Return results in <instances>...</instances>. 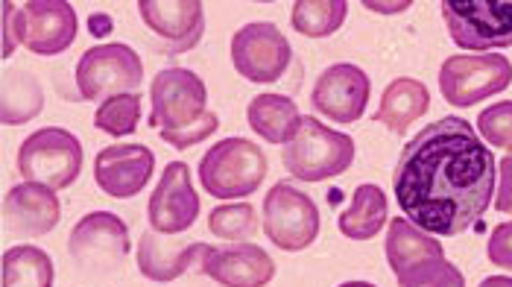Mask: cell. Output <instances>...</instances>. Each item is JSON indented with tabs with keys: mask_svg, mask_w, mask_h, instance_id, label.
Instances as JSON below:
<instances>
[{
	"mask_svg": "<svg viewBox=\"0 0 512 287\" xmlns=\"http://www.w3.org/2000/svg\"><path fill=\"white\" fill-rule=\"evenodd\" d=\"M480 287H512L510 276H489V279H483Z\"/></svg>",
	"mask_w": 512,
	"mask_h": 287,
	"instance_id": "35",
	"label": "cell"
},
{
	"mask_svg": "<svg viewBox=\"0 0 512 287\" xmlns=\"http://www.w3.org/2000/svg\"><path fill=\"white\" fill-rule=\"evenodd\" d=\"M62 205L53 188H44L36 182L15 185L3 197V229L27 238L47 235L59 226Z\"/></svg>",
	"mask_w": 512,
	"mask_h": 287,
	"instance_id": "18",
	"label": "cell"
},
{
	"mask_svg": "<svg viewBox=\"0 0 512 287\" xmlns=\"http://www.w3.org/2000/svg\"><path fill=\"white\" fill-rule=\"evenodd\" d=\"M144 80L141 56L129 44H97L82 53L77 65V91L82 100H112L118 94H138Z\"/></svg>",
	"mask_w": 512,
	"mask_h": 287,
	"instance_id": "8",
	"label": "cell"
},
{
	"mask_svg": "<svg viewBox=\"0 0 512 287\" xmlns=\"http://www.w3.org/2000/svg\"><path fill=\"white\" fill-rule=\"evenodd\" d=\"M77 39V12L68 0H30L3 3V59L15 44L36 56H59Z\"/></svg>",
	"mask_w": 512,
	"mask_h": 287,
	"instance_id": "2",
	"label": "cell"
},
{
	"mask_svg": "<svg viewBox=\"0 0 512 287\" xmlns=\"http://www.w3.org/2000/svg\"><path fill=\"white\" fill-rule=\"evenodd\" d=\"M208 229L214 238L220 241H229V244H240V241H249L255 232H258V217H255V208L249 203H229L214 208L208 214Z\"/></svg>",
	"mask_w": 512,
	"mask_h": 287,
	"instance_id": "27",
	"label": "cell"
},
{
	"mask_svg": "<svg viewBox=\"0 0 512 287\" xmlns=\"http://www.w3.org/2000/svg\"><path fill=\"white\" fill-rule=\"evenodd\" d=\"M486 255H489V264L512 270V223H501V226L492 229L489 244H486Z\"/></svg>",
	"mask_w": 512,
	"mask_h": 287,
	"instance_id": "32",
	"label": "cell"
},
{
	"mask_svg": "<svg viewBox=\"0 0 512 287\" xmlns=\"http://www.w3.org/2000/svg\"><path fill=\"white\" fill-rule=\"evenodd\" d=\"M141 121V97L138 94H118L106 103H100L97 115H94V126L106 135H132Z\"/></svg>",
	"mask_w": 512,
	"mask_h": 287,
	"instance_id": "28",
	"label": "cell"
},
{
	"mask_svg": "<svg viewBox=\"0 0 512 287\" xmlns=\"http://www.w3.org/2000/svg\"><path fill=\"white\" fill-rule=\"evenodd\" d=\"M431 258H445L442 244L434 235L422 232L419 226H413L407 217H395L387 232V261L395 276H401L404 270L431 261Z\"/></svg>",
	"mask_w": 512,
	"mask_h": 287,
	"instance_id": "22",
	"label": "cell"
},
{
	"mask_svg": "<svg viewBox=\"0 0 512 287\" xmlns=\"http://www.w3.org/2000/svg\"><path fill=\"white\" fill-rule=\"evenodd\" d=\"M217 126H220V118H217L214 112H208L202 121L194 123V126H188V129H182V132H161V141H167V144L176 147V150H188V147L202 144L208 135H214Z\"/></svg>",
	"mask_w": 512,
	"mask_h": 287,
	"instance_id": "31",
	"label": "cell"
},
{
	"mask_svg": "<svg viewBox=\"0 0 512 287\" xmlns=\"http://www.w3.org/2000/svg\"><path fill=\"white\" fill-rule=\"evenodd\" d=\"M199 273L223 287H267L276 279V264L258 244L205 246Z\"/></svg>",
	"mask_w": 512,
	"mask_h": 287,
	"instance_id": "13",
	"label": "cell"
},
{
	"mask_svg": "<svg viewBox=\"0 0 512 287\" xmlns=\"http://www.w3.org/2000/svg\"><path fill=\"white\" fill-rule=\"evenodd\" d=\"M147 217L153 232L161 235H182L188 232L199 217V194L191 182V167L185 162H170L161 173V182L156 185Z\"/></svg>",
	"mask_w": 512,
	"mask_h": 287,
	"instance_id": "14",
	"label": "cell"
},
{
	"mask_svg": "<svg viewBox=\"0 0 512 287\" xmlns=\"http://www.w3.org/2000/svg\"><path fill=\"white\" fill-rule=\"evenodd\" d=\"M284 167L302 182H325L346 173L355 162V141L311 115L299 123V132L284 147Z\"/></svg>",
	"mask_w": 512,
	"mask_h": 287,
	"instance_id": "4",
	"label": "cell"
},
{
	"mask_svg": "<svg viewBox=\"0 0 512 287\" xmlns=\"http://www.w3.org/2000/svg\"><path fill=\"white\" fill-rule=\"evenodd\" d=\"M293 50L270 21H255L232 36V65L249 82H276L290 68Z\"/></svg>",
	"mask_w": 512,
	"mask_h": 287,
	"instance_id": "12",
	"label": "cell"
},
{
	"mask_svg": "<svg viewBox=\"0 0 512 287\" xmlns=\"http://www.w3.org/2000/svg\"><path fill=\"white\" fill-rule=\"evenodd\" d=\"M498 176H501V185L495 194V208L501 214H512V153L498 162Z\"/></svg>",
	"mask_w": 512,
	"mask_h": 287,
	"instance_id": "33",
	"label": "cell"
},
{
	"mask_svg": "<svg viewBox=\"0 0 512 287\" xmlns=\"http://www.w3.org/2000/svg\"><path fill=\"white\" fill-rule=\"evenodd\" d=\"M477 129L489 147H501L512 153V100L492 103L489 109H483L477 118Z\"/></svg>",
	"mask_w": 512,
	"mask_h": 287,
	"instance_id": "30",
	"label": "cell"
},
{
	"mask_svg": "<svg viewBox=\"0 0 512 287\" xmlns=\"http://www.w3.org/2000/svg\"><path fill=\"white\" fill-rule=\"evenodd\" d=\"M68 249L82 273H112L126 261L132 241L118 214L91 211L74 226Z\"/></svg>",
	"mask_w": 512,
	"mask_h": 287,
	"instance_id": "10",
	"label": "cell"
},
{
	"mask_svg": "<svg viewBox=\"0 0 512 287\" xmlns=\"http://www.w3.org/2000/svg\"><path fill=\"white\" fill-rule=\"evenodd\" d=\"M264 232L278 249H308L319 235V208L305 191L278 182L264 197Z\"/></svg>",
	"mask_w": 512,
	"mask_h": 287,
	"instance_id": "11",
	"label": "cell"
},
{
	"mask_svg": "<svg viewBox=\"0 0 512 287\" xmlns=\"http://www.w3.org/2000/svg\"><path fill=\"white\" fill-rule=\"evenodd\" d=\"M369 94H372V82L366 77V71L349 62H337L319 74L311 91V103L328 121L355 123L366 112Z\"/></svg>",
	"mask_w": 512,
	"mask_h": 287,
	"instance_id": "15",
	"label": "cell"
},
{
	"mask_svg": "<svg viewBox=\"0 0 512 287\" xmlns=\"http://www.w3.org/2000/svg\"><path fill=\"white\" fill-rule=\"evenodd\" d=\"M208 244H191L179 238H164L161 232H144L138 241V270L150 282H176L205 252Z\"/></svg>",
	"mask_w": 512,
	"mask_h": 287,
	"instance_id": "19",
	"label": "cell"
},
{
	"mask_svg": "<svg viewBox=\"0 0 512 287\" xmlns=\"http://www.w3.org/2000/svg\"><path fill=\"white\" fill-rule=\"evenodd\" d=\"M395 279H398V287H466L463 273L454 264H448L445 258L422 261Z\"/></svg>",
	"mask_w": 512,
	"mask_h": 287,
	"instance_id": "29",
	"label": "cell"
},
{
	"mask_svg": "<svg viewBox=\"0 0 512 287\" xmlns=\"http://www.w3.org/2000/svg\"><path fill=\"white\" fill-rule=\"evenodd\" d=\"M82 170V144L62 126H44L33 132L18 150V173L27 182L62 191L77 182Z\"/></svg>",
	"mask_w": 512,
	"mask_h": 287,
	"instance_id": "5",
	"label": "cell"
},
{
	"mask_svg": "<svg viewBox=\"0 0 512 287\" xmlns=\"http://www.w3.org/2000/svg\"><path fill=\"white\" fill-rule=\"evenodd\" d=\"M498 162L466 118L428 123L398 156L395 200L404 217L428 235L469 232L495 197Z\"/></svg>",
	"mask_w": 512,
	"mask_h": 287,
	"instance_id": "1",
	"label": "cell"
},
{
	"mask_svg": "<svg viewBox=\"0 0 512 287\" xmlns=\"http://www.w3.org/2000/svg\"><path fill=\"white\" fill-rule=\"evenodd\" d=\"M340 287H375V285H369V282H346V285H340Z\"/></svg>",
	"mask_w": 512,
	"mask_h": 287,
	"instance_id": "37",
	"label": "cell"
},
{
	"mask_svg": "<svg viewBox=\"0 0 512 287\" xmlns=\"http://www.w3.org/2000/svg\"><path fill=\"white\" fill-rule=\"evenodd\" d=\"M150 126L161 132H182L208 115V88L188 68H164L150 85Z\"/></svg>",
	"mask_w": 512,
	"mask_h": 287,
	"instance_id": "9",
	"label": "cell"
},
{
	"mask_svg": "<svg viewBox=\"0 0 512 287\" xmlns=\"http://www.w3.org/2000/svg\"><path fill=\"white\" fill-rule=\"evenodd\" d=\"M363 6H369V9H378V12H404V9H407L410 3L404 0V3H395V6H393V3H372V0H366Z\"/></svg>",
	"mask_w": 512,
	"mask_h": 287,
	"instance_id": "34",
	"label": "cell"
},
{
	"mask_svg": "<svg viewBox=\"0 0 512 287\" xmlns=\"http://www.w3.org/2000/svg\"><path fill=\"white\" fill-rule=\"evenodd\" d=\"M267 179V156L249 138H223L199 162V182L217 200H243Z\"/></svg>",
	"mask_w": 512,
	"mask_h": 287,
	"instance_id": "3",
	"label": "cell"
},
{
	"mask_svg": "<svg viewBox=\"0 0 512 287\" xmlns=\"http://www.w3.org/2000/svg\"><path fill=\"white\" fill-rule=\"evenodd\" d=\"M156 170V156L144 144H115L97 153L94 179L106 197L129 200L150 182Z\"/></svg>",
	"mask_w": 512,
	"mask_h": 287,
	"instance_id": "17",
	"label": "cell"
},
{
	"mask_svg": "<svg viewBox=\"0 0 512 287\" xmlns=\"http://www.w3.org/2000/svg\"><path fill=\"white\" fill-rule=\"evenodd\" d=\"M138 12L170 56L194 50L202 39L205 12L199 0H141Z\"/></svg>",
	"mask_w": 512,
	"mask_h": 287,
	"instance_id": "16",
	"label": "cell"
},
{
	"mask_svg": "<svg viewBox=\"0 0 512 287\" xmlns=\"http://www.w3.org/2000/svg\"><path fill=\"white\" fill-rule=\"evenodd\" d=\"M53 258L33 244L3 252V287H53Z\"/></svg>",
	"mask_w": 512,
	"mask_h": 287,
	"instance_id": "25",
	"label": "cell"
},
{
	"mask_svg": "<svg viewBox=\"0 0 512 287\" xmlns=\"http://www.w3.org/2000/svg\"><path fill=\"white\" fill-rule=\"evenodd\" d=\"M431 109V91L428 85L410 77H401L387 85L381 106L375 112V123H384L395 135H404L413 123Z\"/></svg>",
	"mask_w": 512,
	"mask_h": 287,
	"instance_id": "20",
	"label": "cell"
},
{
	"mask_svg": "<svg viewBox=\"0 0 512 287\" xmlns=\"http://www.w3.org/2000/svg\"><path fill=\"white\" fill-rule=\"evenodd\" d=\"M106 27H109V18H91V33L103 36V33H109Z\"/></svg>",
	"mask_w": 512,
	"mask_h": 287,
	"instance_id": "36",
	"label": "cell"
},
{
	"mask_svg": "<svg viewBox=\"0 0 512 287\" xmlns=\"http://www.w3.org/2000/svg\"><path fill=\"white\" fill-rule=\"evenodd\" d=\"M387 194L378 185H357L352 205L340 214V232L349 241H369L387 223Z\"/></svg>",
	"mask_w": 512,
	"mask_h": 287,
	"instance_id": "23",
	"label": "cell"
},
{
	"mask_svg": "<svg viewBox=\"0 0 512 287\" xmlns=\"http://www.w3.org/2000/svg\"><path fill=\"white\" fill-rule=\"evenodd\" d=\"M512 82V62L504 53H457L442 62L439 91L451 106L469 109L507 91Z\"/></svg>",
	"mask_w": 512,
	"mask_h": 287,
	"instance_id": "6",
	"label": "cell"
},
{
	"mask_svg": "<svg viewBox=\"0 0 512 287\" xmlns=\"http://www.w3.org/2000/svg\"><path fill=\"white\" fill-rule=\"evenodd\" d=\"M349 3L346 0H296L290 21L299 36L308 39H328L346 21Z\"/></svg>",
	"mask_w": 512,
	"mask_h": 287,
	"instance_id": "26",
	"label": "cell"
},
{
	"mask_svg": "<svg viewBox=\"0 0 512 287\" xmlns=\"http://www.w3.org/2000/svg\"><path fill=\"white\" fill-rule=\"evenodd\" d=\"M246 121L255 129V135H261L264 141L290 144L293 135L299 132L302 115H299L296 103L284 94H258L246 109Z\"/></svg>",
	"mask_w": 512,
	"mask_h": 287,
	"instance_id": "21",
	"label": "cell"
},
{
	"mask_svg": "<svg viewBox=\"0 0 512 287\" xmlns=\"http://www.w3.org/2000/svg\"><path fill=\"white\" fill-rule=\"evenodd\" d=\"M442 18L463 50L486 53L512 47V0H445Z\"/></svg>",
	"mask_w": 512,
	"mask_h": 287,
	"instance_id": "7",
	"label": "cell"
},
{
	"mask_svg": "<svg viewBox=\"0 0 512 287\" xmlns=\"http://www.w3.org/2000/svg\"><path fill=\"white\" fill-rule=\"evenodd\" d=\"M44 109V91L30 71H6L3 94H0V115L6 126L33 121Z\"/></svg>",
	"mask_w": 512,
	"mask_h": 287,
	"instance_id": "24",
	"label": "cell"
}]
</instances>
